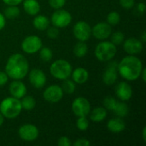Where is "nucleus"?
<instances>
[{
	"mask_svg": "<svg viewBox=\"0 0 146 146\" xmlns=\"http://www.w3.org/2000/svg\"><path fill=\"white\" fill-rule=\"evenodd\" d=\"M144 66L139 57L128 55L123 57L117 65L118 74L127 81L137 80L142 72Z\"/></svg>",
	"mask_w": 146,
	"mask_h": 146,
	"instance_id": "obj_1",
	"label": "nucleus"
},
{
	"mask_svg": "<svg viewBox=\"0 0 146 146\" xmlns=\"http://www.w3.org/2000/svg\"><path fill=\"white\" fill-rule=\"evenodd\" d=\"M4 71L11 80H23L29 71L28 61L21 53L12 54L7 59Z\"/></svg>",
	"mask_w": 146,
	"mask_h": 146,
	"instance_id": "obj_2",
	"label": "nucleus"
},
{
	"mask_svg": "<svg viewBox=\"0 0 146 146\" xmlns=\"http://www.w3.org/2000/svg\"><path fill=\"white\" fill-rule=\"evenodd\" d=\"M22 110L21 101L13 97H7L0 103V113L4 118L15 119L21 114Z\"/></svg>",
	"mask_w": 146,
	"mask_h": 146,
	"instance_id": "obj_3",
	"label": "nucleus"
},
{
	"mask_svg": "<svg viewBox=\"0 0 146 146\" xmlns=\"http://www.w3.org/2000/svg\"><path fill=\"white\" fill-rule=\"evenodd\" d=\"M117 53V46L115 45L111 41L101 40L98 43L94 50L95 57L103 62L112 61Z\"/></svg>",
	"mask_w": 146,
	"mask_h": 146,
	"instance_id": "obj_4",
	"label": "nucleus"
},
{
	"mask_svg": "<svg viewBox=\"0 0 146 146\" xmlns=\"http://www.w3.org/2000/svg\"><path fill=\"white\" fill-rule=\"evenodd\" d=\"M73 71L72 65L69 62L64 59H57L54 61L50 66V74L57 80H64L70 78Z\"/></svg>",
	"mask_w": 146,
	"mask_h": 146,
	"instance_id": "obj_5",
	"label": "nucleus"
},
{
	"mask_svg": "<svg viewBox=\"0 0 146 146\" xmlns=\"http://www.w3.org/2000/svg\"><path fill=\"white\" fill-rule=\"evenodd\" d=\"M43 46L42 39L37 35H29L24 38L21 44L22 51L28 55H33L39 51Z\"/></svg>",
	"mask_w": 146,
	"mask_h": 146,
	"instance_id": "obj_6",
	"label": "nucleus"
},
{
	"mask_svg": "<svg viewBox=\"0 0 146 146\" xmlns=\"http://www.w3.org/2000/svg\"><path fill=\"white\" fill-rule=\"evenodd\" d=\"M72 21V15L66 9H56L50 17V22L57 28H63L68 27Z\"/></svg>",
	"mask_w": 146,
	"mask_h": 146,
	"instance_id": "obj_7",
	"label": "nucleus"
},
{
	"mask_svg": "<svg viewBox=\"0 0 146 146\" xmlns=\"http://www.w3.org/2000/svg\"><path fill=\"white\" fill-rule=\"evenodd\" d=\"M73 34L78 41L86 42L92 37V27L85 21H77L74 25Z\"/></svg>",
	"mask_w": 146,
	"mask_h": 146,
	"instance_id": "obj_8",
	"label": "nucleus"
},
{
	"mask_svg": "<svg viewBox=\"0 0 146 146\" xmlns=\"http://www.w3.org/2000/svg\"><path fill=\"white\" fill-rule=\"evenodd\" d=\"M71 108L74 115L77 117L87 116L91 111V104L87 98L84 97H78L74 99Z\"/></svg>",
	"mask_w": 146,
	"mask_h": 146,
	"instance_id": "obj_9",
	"label": "nucleus"
},
{
	"mask_svg": "<svg viewBox=\"0 0 146 146\" xmlns=\"http://www.w3.org/2000/svg\"><path fill=\"white\" fill-rule=\"evenodd\" d=\"M18 135L21 139L26 142H33L39 136L38 128L30 123L21 125L18 129Z\"/></svg>",
	"mask_w": 146,
	"mask_h": 146,
	"instance_id": "obj_10",
	"label": "nucleus"
},
{
	"mask_svg": "<svg viewBox=\"0 0 146 146\" xmlns=\"http://www.w3.org/2000/svg\"><path fill=\"white\" fill-rule=\"evenodd\" d=\"M64 92L62 89V87L58 85H50L48 87H46L43 92V98L45 101L56 104L60 102L63 98Z\"/></svg>",
	"mask_w": 146,
	"mask_h": 146,
	"instance_id": "obj_11",
	"label": "nucleus"
},
{
	"mask_svg": "<svg viewBox=\"0 0 146 146\" xmlns=\"http://www.w3.org/2000/svg\"><path fill=\"white\" fill-rule=\"evenodd\" d=\"M111 33L112 27L105 21H100L95 24L92 28V35L98 40H105L109 38Z\"/></svg>",
	"mask_w": 146,
	"mask_h": 146,
	"instance_id": "obj_12",
	"label": "nucleus"
},
{
	"mask_svg": "<svg viewBox=\"0 0 146 146\" xmlns=\"http://www.w3.org/2000/svg\"><path fill=\"white\" fill-rule=\"evenodd\" d=\"M28 80L30 84L37 89L43 88L47 81L46 75L44 72L40 68H33L28 71Z\"/></svg>",
	"mask_w": 146,
	"mask_h": 146,
	"instance_id": "obj_13",
	"label": "nucleus"
},
{
	"mask_svg": "<svg viewBox=\"0 0 146 146\" xmlns=\"http://www.w3.org/2000/svg\"><path fill=\"white\" fill-rule=\"evenodd\" d=\"M123 50L128 55L137 56L140 54L144 48V43L139 38H128L124 40L122 43Z\"/></svg>",
	"mask_w": 146,
	"mask_h": 146,
	"instance_id": "obj_14",
	"label": "nucleus"
},
{
	"mask_svg": "<svg viewBox=\"0 0 146 146\" xmlns=\"http://www.w3.org/2000/svg\"><path fill=\"white\" fill-rule=\"evenodd\" d=\"M117 65H118V62L115 61H113V62H110L108 64L107 68H105L103 74L102 80H103V82L106 86H112L116 82L118 79Z\"/></svg>",
	"mask_w": 146,
	"mask_h": 146,
	"instance_id": "obj_15",
	"label": "nucleus"
},
{
	"mask_svg": "<svg viewBox=\"0 0 146 146\" xmlns=\"http://www.w3.org/2000/svg\"><path fill=\"white\" fill-rule=\"evenodd\" d=\"M27 86L21 80H13V81L9 84V92L13 98L21 99L27 94Z\"/></svg>",
	"mask_w": 146,
	"mask_h": 146,
	"instance_id": "obj_16",
	"label": "nucleus"
},
{
	"mask_svg": "<svg viewBox=\"0 0 146 146\" xmlns=\"http://www.w3.org/2000/svg\"><path fill=\"white\" fill-rule=\"evenodd\" d=\"M115 95L119 100L127 102L129 101L133 97V88L126 81L120 82L115 88Z\"/></svg>",
	"mask_w": 146,
	"mask_h": 146,
	"instance_id": "obj_17",
	"label": "nucleus"
},
{
	"mask_svg": "<svg viewBox=\"0 0 146 146\" xmlns=\"http://www.w3.org/2000/svg\"><path fill=\"white\" fill-rule=\"evenodd\" d=\"M70 77L72 78L73 81L75 84L82 85V84H85L88 80L89 72L85 68H81V67L76 68L75 69H73Z\"/></svg>",
	"mask_w": 146,
	"mask_h": 146,
	"instance_id": "obj_18",
	"label": "nucleus"
},
{
	"mask_svg": "<svg viewBox=\"0 0 146 146\" xmlns=\"http://www.w3.org/2000/svg\"><path fill=\"white\" fill-rule=\"evenodd\" d=\"M107 128L110 132L113 133H119L126 129V122L121 117H115L110 119L107 122Z\"/></svg>",
	"mask_w": 146,
	"mask_h": 146,
	"instance_id": "obj_19",
	"label": "nucleus"
},
{
	"mask_svg": "<svg viewBox=\"0 0 146 146\" xmlns=\"http://www.w3.org/2000/svg\"><path fill=\"white\" fill-rule=\"evenodd\" d=\"M24 11L32 16L38 15L40 11V4L38 0H23Z\"/></svg>",
	"mask_w": 146,
	"mask_h": 146,
	"instance_id": "obj_20",
	"label": "nucleus"
},
{
	"mask_svg": "<svg viewBox=\"0 0 146 146\" xmlns=\"http://www.w3.org/2000/svg\"><path fill=\"white\" fill-rule=\"evenodd\" d=\"M50 21L44 15H36L33 20V25L35 29L38 31H44L50 27Z\"/></svg>",
	"mask_w": 146,
	"mask_h": 146,
	"instance_id": "obj_21",
	"label": "nucleus"
},
{
	"mask_svg": "<svg viewBox=\"0 0 146 146\" xmlns=\"http://www.w3.org/2000/svg\"><path fill=\"white\" fill-rule=\"evenodd\" d=\"M107 110L104 107H97L90 111V120L93 122H101L107 117Z\"/></svg>",
	"mask_w": 146,
	"mask_h": 146,
	"instance_id": "obj_22",
	"label": "nucleus"
},
{
	"mask_svg": "<svg viewBox=\"0 0 146 146\" xmlns=\"http://www.w3.org/2000/svg\"><path fill=\"white\" fill-rule=\"evenodd\" d=\"M112 111H114V113L116 116L121 117V118H124L128 115L129 108L125 102L121 101V100H117Z\"/></svg>",
	"mask_w": 146,
	"mask_h": 146,
	"instance_id": "obj_23",
	"label": "nucleus"
},
{
	"mask_svg": "<svg viewBox=\"0 0 146 146\" xmlns=\"http://www.w3.org/2000/svg\"><path fill=\"white\" fill-rule=\"evenodd\" d=\"M73 52L76 57L82 58L86 56V54L88 52V46L86 44V42L78 41V43L75 44V45L74 46Z\"/></svg>",
	"mask_w": 146,
	"mask_h": 146,
	"instance_id": "obj_24",
	"label": "nucleus"
},
{
	"mask_svg": "<svg viewBox=\"0 0 146 146\" xmlns=\"http://www.w3.org/2000/svg\"><path fill=\"white\" fill-rule=\"evenodd\" d=\"M20 101H21L22 110H27V111L33 110L35 108L36 104H37L35 98L33 96H30V95H28V96L25 95L23 98H21L20 99Z\"/></svg>",
	"mask_w": 146,
	"mask_h": 146,
	"instance_id": "obj_25",
	"label": "nucleus"
},
{
	"mask_svg": "<svg viewBox=\"0 0 146 146\" xmlns=\"http://www.w3.org/2000/svg\"><path fill=\"white\" fill-rule=\"evenodd\" d=\"M20 9L17 5H7V7L4 9L3 15L6 19H15L20 15Z\"/></svg>",
	"mask_w": 146,
	"mask_h": 146,
	"instance_id": "obj_26",
	"label": "nucleus"
},
{
	"mask_svg": "<svg viewBox=\"0 0 146 146\" xmlns=\"http://www.w3.org/2000/svg\"><path fill=\"white\" fill-rule=\"evenodd\" d=\"M62 91L64 93L66 94H73L75 92L76 89V84L73 81V80L66 79L64 80H62V84L61 86Z\"/></svg>",
	"mask_w": 146,
	"mask_h": 146,
	"instance_id": "obj_27",
	"label": "nucleus"
},
{
	"mask_svg": "<svg viewBox=\"0 0 146 146\" xmlns=\"http://www.w3.org/2000/svg\"><path fill=\"white\" fill-rule=\"evenodd\" d=\"M39 58L41 61L44 62H50L53 58V52L52 50L49 47H43L39 50Z\"/></svg>",
	"mask_w": 146,
	"mask_h": 146,
	"instance_id": "obj_28",
	"label": "nucleus"
},
{
	"mask_svg": "<svg viewBox=\"0 0 146 146\" xmlns=\"http://www.w3.org/2000/svg\"><path fill=\"white\" fill-rule=\"evenodd\" d=\"M121 21V15L117 11H111L107 15L106 22L109 23L111 27L116 26Z\"/></svg>",
	"mask_w": 146,
	"mask_h": 146,
	"instance_id": "obj_29",
	"label": "nucleus"
},
{
	"mask_svg": "<svg viewBox=\"0 0 146 146\" xmlns=\"http://www.w3.org/2000/svg\"><path fill=\"white\" fill-rule=\"evenodd\" d=\"M110 38V41L116 46L122 44V43L125 40V35L121 31H116L115 33H112Z\"/></svg>",
	"mask_w": 146,
	"mask_h": 146,
	"instance_id": "obj_30",
	"label": "nucleus"
},
{
	"mask_svg": "<svg viewBox=\"0 0 146 146\" xmlns=\"http://www.w3.org/2000/svg\"><path fill=\"white\" fill-rule=\"evenodd\" d=\"M76 127L80 131H86L89 127V121L86 116L78 117L76 121Z\"/></svg>",
	"mask_w": 146,
	"mask_h": 146,
	"instance_id": "obj_31",
	"label": "nucleus"
},
{
	"mask_svg": "<svg viewBox=\"0 0 146 146\" xmlns=\"http://www.w3.org/2000/svg\"><path fill=\"white\" fill-rule=\"evenodd\" d=\"M116 99L115 98H113L112 96H108L106 97L104 101H103V104H104V107L107 110H110L112 111L114 107H115V104H116Z\"/></svg>",
	"mask_w": 146,
	"mask_h": 146,
	"instance_id": "obj_32",
	"label": "nucleus"
},
{
	"mask_svg": "<svg viewBox=\"0 0 146 146\" xmlns=\"http://www.w3.org/2000/svg\"><path fill=\"white\" fill-rule=\"evenodd\" d=\"M46 35L50 39H56L59 36V28L56 27H49L46 29Z\"/></svg>",
	"mask_w": 146,
	"mask_h": 146,
	"instance_id": "obj_33",
	"label": "nucleus"
},
{
	"mask_svg": "<svg viewBox=\"0 0 146 146\" xmlns=\"http://www.w3.org/2000/svg\"><path fill=\"white\" fill-rule=\"evenodd\" d=\"M66 1L67 0H49V4L52 9H58L64 7V5L66 4Z\"/></svg>",
	"mask_w": 146,
	"mask_h": 146,
	"instance_id": "obj_34",
	"label": "nucleus"
},
{
	"mask_svg": "<svg viewBox=\"0 0 146 146\" xmlns=\"http://www.w3.org/2000/svg\"><path fill=\"white\" fill-rule=\"evenodd\" d=\"M121 6L126 9H130L135 5V0H119Z\"/></svg>",
	"mask_w": 146,
	"mask_h": 146,
	"instance_id": "obj_35",
	"label": "nucleus"
},
{
	"mask_svg": "<svg viewBox=\"0 0 146 146\" xmlns=\"http://www.w3.org/2000/svg\"><path fill=\"white\" fill-rule=\"evenodd\" d=\"M57 145L59 146H70L72 145L71 140L67 136H62L59 138L57 141Z\"/></svg>",
	"mask_w": 146,
	"mask_h": 146,
	"instance_id": "obj_36",
	"label": "nucleus"
},
{
	"mask_svg": "<svg viewBox=\"0 0 146 146\" xmlns=\"http://www.w3.org/2000/svg\"><path fill=\"white\" fill-rule=\"evenodd\" d=\"M91 145V142L86 139H76L74 143H73V145L74 146H89Z\"/></svg>",
	"mask_w": 146,
	"mask_h": 146,
	"instance_id": "obj_37",
	"label": "nucleus"
},
{
	"mask_svg": "<svg viewBox=\"0 0 146 146\" xmlns=\"http://www.w3.org/2000/svg\"><path fill=\"white\" fill-rule=\"evenodd\" d=\"M9 76L6 74V72L4 71H0V86H5L8 81H9Z\"/></svg>",
	"mask_w": 146,
	"mask_h": 146,
	"instance_id": "obj_38",
	"label": "nucleus"
},
{
	"mask_svg": "<svg viewBox=\"0 0 146 146\" xmlns=\"http://www.w3.org/2000/svg\"><path fill=\"white\" fill-rule=\"evenodd\" d=\"M23 0H3V2L6 5H19L20 3H22Z\"/></svg>",
	"mask_w": 146,
	"mask_h": 146,
	"instance_id": "obj_39",
	"label": "nucleus"
},
{
	"mask_svg": "<svg viewBox=\"0 0 146 146\" xmlns=\"http://www.w3.org/2000/svg\"><path fill=\"white\" fill-rule=\"evenodd\" d=\"M137 11L139 15H144L145 12V4L144 3H139L137 4Z\"/></svg>",
	"mask_w": 146,
	"mask_h": 146,
	"instance_id": "obj_40",
	"label": "nucleus"
},
{
	"mask_svg": "<svg viewBox=\"0 0 146 146\" xmlns=\"http://www.w3.org/2000/svg\"><path fill=\"white\" fill-rule=\"evenodd\" d=\"M5 25H6V18L4 15L0 12V32L4 28Z\"/></svg>",
	"mask_w": 146,
	"mask_h": 146,
	"instance_id": "obj_41",
	"label": "nucleus"
},
{
	"mask_svg": "<svg viewBox=\"0 0 146 146\" xmlns=\"http://www.w3.org/2000/svg\"><path fill=\"white\" fill-rule=\"evenodd\" d=\"M139 78H142V80H143V81H144V82H145L146 81V68H143V69H142V72H141V74H140V76H139Z\"/></svg>",
	"mask_w": 146,
	"mask_h": 146,
	"instance_id": "obj_42",
	"label": "nucleus"
},
{
	"mask_svg": "<svg viewBox=\"0 0 146 146\" xmlns=\"http://www.w3.org/2000/svg\"><path fill=\"white\" fill-rule=\"evenodd\" d=\"M141 41H142V43H145L146 42V33H145V31H144L143 33H142V35H141V38H139Z\"/></svg>",
	"mask_w": 146,
	"mask_h": 146,
	"instance_id": "obj_43",
	"label": "nucleus"
},
{
	"mask_svg": "<svg viewBox=\"0 0 146 146\" xmlns=\"http://www.w3.org/2000/svg\"><path fill=\"white\" fill-rule=\"evenodd\" d=\"M142 138H143V140L144 142H146V127H144L143 130H142Z\"/></svg>",
	"mask_w": 146,
	"mask_h": 146,
	"instance_id": "obj_44",
	"label": "nucleus"
},
{
	"mask_svg": "<svg viewBox=\"0 0 146 146\" xmlns=\"http://www.w3.org/2000/svg\"><path fill=\"white\" fill-rule=\"evenodd\" d=\"M3 122H4V117H3V115L0 113V127L3 124Z\"/></svg>",
	"mask_w": 146,
	"mask_h": 146,
	"instance_id": "obj_45",
	"label": "nucleus"
}]
</instances>
